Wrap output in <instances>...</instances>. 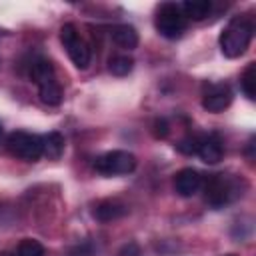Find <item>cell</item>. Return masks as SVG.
<instances>
[{"mask_svg":"<svg viewBox=\"0 0 256 256\" xmlns=\"http://www.w3.org/2000/svg\"><path fill=\"white\" fill-rule=\"evenodd\" d=\"M28 76H30V80H32L36 86H40V84H44L46 80L56 78V74H54V64H52L48 58H34L32 64H30V68H28Z\"/></svg>","mask_w":256,"mask_h":256,"instance_id":"8fae6325","label":"cell"},{"mask_svg":"<svg viewBox=\"0 0 256 256\" xmlns=\"http://www.w3.org/2000/svg\"><path fill=\"white\" fill-rule=\"evenodd\" d=\"M0 136H2V124H0Z\"/></svg>","mask_w":256,"mask_h":256,"instance_id":"cb8c5ba5","label":"cell"},{"mask_svg":"<svg viewBox=\"0 0 256 256\" xmlns=\"http://www.w3.org/2000/svg\"><path fill=\"white\" fill-rule=\"evenodd\" d=\"M168 122L164 120V118H158V120H154V136H158V138H164V136H168Z\"/></svg>","mask_w":256,"mask_h":256,"instance_id":"ffe728a7","label":"cell"},{"mask_svg":"<svg viewBox=\"0 0 256 256\" xmlns=\"http://www.w3.org/2000/svg\"><path fill=\"white\" fill-rule=\"evenodd\" d=\"M174 188L180 196L188 198V196H194L200 188H202V176L198 170L194 168H182L176 176H174Z\"/></svg>","mask_w":256,"mask_h":256,"instance_id":"ba28073f","label":"cell"},{"mask_svg":"<svg viewBox=\"0 0 256 256\" xmlns=\"http://www.w3.org/2000/svg\"><path fill=\"white\" fill-rule=\"evenodd\" d=\"M112 40L126 50H134L138 46V32L130 24H118L112 28Z\"/></svg>","mask_w":256,"mask_h":256,"instance_id":"4fadbf2b","label":"cell"},{"mask_svg":"<svg viewBox=\"0 0 256 256\" xmlns=\"http://www.w3.org/2000/svg\"><path fill=\"white\" fill-rule=\"evenodd\" d=\"M154 26H156V30H158L164 38L176 40V38H180V36L186 32L188 20L184 18V14H182V10H180V4L166 2V4H162V6L156 10Z\"/></svg>","mask_w":256,"mask_h":256,"instance_id":"7a4b0ae2","label":"cell"},{"mask_svg":"<svg viewBox=\"0 0 256 256\" xmlns=\"http://www.w3.org/2000/svg\"><path fill=\"white\" fill-rule=\"evenodd\" d=\"M196 154L206 164H216L222 160V144L216 136H198Z\"/></svg>","mask_w":256,"mask_h":256,"instance_id":"9c48e42d","label":"cell"},{"mask_svg":"<svg viewBox=\"0 0 256 256\" xmlns=\"http://www.w3.org/2000/svg\"><path fill=\"white\" fill-rule=\"evenodd\" d=\"M134 68V60L130 56H124V54H118V56H112L110 62H108V70L114 74V76H128Z\"/></svg>","mask_w":256,"mask_h":256,"instance_id":"e0dca14e","label":"cell"},{"mask_svg":"<svg viewBox=\"0 0 256 256\" xmlns=\"http://www.w3.org/2000/svg\"><path fill=\"white\" fill-rule=\"evenodd\" d=\"M128 212V208L120 202V200H102L96 204L94 208V218L98 222H112V220H118L122 218L124 214Z\"/></svg>","mask_w":256,"mask_h":256,"instance_id":"30bf717a","label":"cell"},{"mask_svg":"<svg viewBox=\"0 0 256 256\" xmlns=\"http://www.w3.org/2000/svg\"><path fill=\"white\" fill-rule=\"evenodd\" d=\"M6 146L12 156L26 162H36L42 156V136L38 134L16 130L6 138Z\"/></svg>","mask_w":256,"mask_h":256,"instance_id":"5b68a950","label":"cell"},{"mask_svg":"<svg viewBox=\"0 0 256 256\" xmlns=\"http://www.w3.org/2000/svg\"><path fill=\"white\" fill-rule=\"evenodd\" d=\"M180 10H182L186 20L198 22V20H204L210 14L212 2L210 0H186V2L180 4Z\"/></svg>","mask_w":256,"mask_h":256,"instance_id":"7c38bea8","label":"cell"},{"mask_svg":"<svg viewBox=\"0 0 256 256\" xmlns=\"http://www.w3.org/2000/svg\"><path fill=\"white\" fill-rule=\"evenodd\" d=\"M0 256H16V254H12V252H0Z\"/></svg>","mask_w":256,"mask_h":256,"instance_id":"7402d4cb","label":"cell"},{"mask_svg":"<svg viewBox=\"0 0 256 256\" xmlns=\"http://www.w3.org/2000/svg\"><path fill=\"white\" fill-rule=\"evenodd\" d=\"M64 152V136L60 132H48L42 136V156L48 160H58Z\"/></svg>","mask_w":256,"mask_h":256,"instance_id":"5bb4252c","label":"cell"},{"mask_svg":"<svg viewBox=\"0 0 256 256\" xmlns=\"http://www.w3.org/2000/svg\"><path fill=\"white\" fill-rule=\"evenodd\" d=\"M232 102V90L226 84H212L202 98V106L208 112H222Z\"/></svg>","mask_w":256,"mask_h":256,"instance_id":"52a82bcc","label":"cell"},{"mask_svg":"<svg viewBox=\"0 0 256 256\" xmlns=\"http://www.w3.org/2000/svg\"><path fill=\"white\" fill-rule=\"evenodd\" d=\"M204 186V200L212 206V208H222L228 202H232L238 194L236 190V182L234 178H230L228 174H210L206 178V182H202Z\"/></svg>","mask_w":256,"mask_h":256,"instance_id":"3957f363","label":"cell"},{"mask_svg":"<svg viewBox=\"0 0 256 256\" xmlns=\"http://www.w3.org/2000/svg\"><path fill=\"white\" fill-rule=\"evenodd\" d=\"M240 88H242V92H244V96L248 100H254L256 98V64L254 62H250L246 66V70L242 72V76H240Z\"/></svg>","mask_w":256,"mask_h":256,"instance_id":"2e32d148","label":"cell"},{"mask_svg":"<svg viewBox=\"0 0 256 256\" xmlns=\"http://www.w3.org/2000/svg\"><path fill=\"white\" fill-rule=\"evenodd\" d=\"M176 148H178V152H182V154H186V156L196 154V148H198V136H186V138H182V140L176 144Z\"/></svg>","mask_w":256,"mask_h":256,"instance_id":"d6986e66","label":"cell"},{"mask_svg":"<svg viewBox=\"0 0 256 256\" xmlns=\"http://www.w3.org/2000/svg\"><path fill=\"white\" fill-rule=\"evenodd\" d=\"M224 256H236V254H224Z\"/></svg>","mask_w":256,"mask_h":256,"instance_id":"603a6c76","label":"cell"},{"mask_svg":"<svg viewBox=\"0 0 256 256\" xmlns=\"http://www.w3.org/2000/svg\"><path fill=\"white\" fill-rule=\"evenodd\" d=\"M60 42L64 44V48H66V52H68V56H70V60L74 62L76 68H80V70L88 68L90 58H92L90 46L78 34V30H76L74 24H64L60 28Z\"/></svg>","mask_w":256,"mask_h":256,"instance_id":"8992f818","label":"cell"},{"mask_svg":"<svg viewBox=\"0 0 256 256\" xmlns=\"http://www.w3.org/2000/svg\"><path fill=\"white\" fill-rule=\"evenodd\" d=\"M254 34V24L246 16H234L220 34V50L226 58H238L246 52Z\"/></svg>","mask_w":256,"mask_h":256,"instance_id":"6da1fadb","label":"cell"},{"mask_svg":"<svg viewBox=\"0 0 256 256\" xmlns=\"http://www.w3.org/2000/svg\"><path fill=\"white\" fill-rule=\"evenodd\" d=\"M136 168V156L128 150H110L94 160V170L102 176H122Z\"/></svg>","mask_w":256,"mask_h":256,"instance_id":"277c9868","label":"cell"},{"mask_svg":"<svg viewBox=\"0 0 256 256\" xmlns=\"http://www.w3.org/2000/svg\"><path fill=\"white\" fill-rule=\"evenodd\" d=\"M38 92H40V100L48 106H58L62 102V88H60L56 78H50L44 84H40Z\"/></svg>","mask_w":256,"mask_h":256,"instance_id":"9a60e30c","label":"cell"},{"mask_svg":"<svg viewBox=\"0 0 256 256\" xmlns=\"http://www.w3.org/2000/svg\"><path fill=\"white\" fill-rule=\"evenodd\" d=\"M116 256H140V250H138V246L136 244H126V246H122V250L116 254Z\"/></svg>","mask_w":256,"mask_h":256,"instance_id":"44dd1931","label":"cell"},{"mask_svg":"<svg viewBox=\"0 0 256 256\" xmlns=\"http://www.w3.org/2000/svg\"><path fill=\"white\" fill-rule=\"evenodd\" d=\"M16 256H44V246L38 240L24 238L16 248Z\"/></svg>","mask_w":256,"mask_h":256,"instance_id":"ac0fdd59","label":"cell"}]
</instances>
